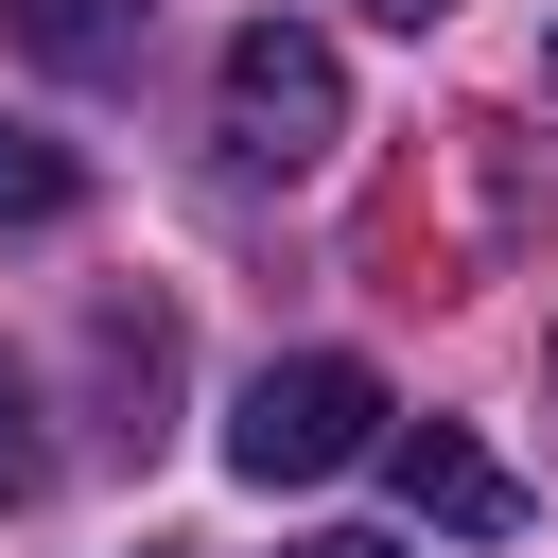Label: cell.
<instances>
[{
  "instance_id": "cell-8",
  "label": "cell",
  "mask_w": 558,
  "mask_h": 558,
  "mask_svg": "<svg viewBox=\"0 0 558 558\" xmlns=\"http://www.w3.org/2000/svg\"><path fill=\"white\" fill-rule=\"evenodd\" d=\"M296 558H418V541H296Z\"/></svg>"
},
{
  "instance_id": "cell-2",
  "label": "cell",
  "mask_w": 558,
  "mask_h": 558,
  "mask_svg": "<svg viewBox=\"0 0 558 558\" xmlns=\"http://www.w3.org/2000/svg\"><path fill=\"white\" fill-rule=\"evenodd\" d=\"M209 105H227V157H244V174H314V157L349 140V70H331L314 17H244Z\"/></svg>"
},
{
  "instance_id": "cell-7",
  "label": "cell",
  "mask_w": 558,
  "mask_h": 558,
  "mask_svg": "<svg viewBox=\"0 0 558 558\" xmlns=\"http://www.w3.org/2000/svg\"><path fill=\"white\" fill-rule=\"evenodd\" d=\"M366 17H384V35H436V17H453V0H366Z\"/></svg>"
},
{
  "instance_id": "cell-5",
  "label": "cell",
  "mask_w": 558,
  "mask_h": 558,
  "mask_svg": "<svg viewBox=\"0 0 558 558\" xmlns=\"http://www.w3.org/2000/svg\"><path fill=\"white\" fill-rule=\"evenodd\" d=\"M70 192H87V157H70V140H35V122L0 105V227H52Z\"/></svg>"
},
{
  "instance_id": "cell-6",
  "label": "cell",
  "mask_w": 558,
  "mask_h": 558,
  "mask_svg": "<svg viewBox=\"0 0 558 558\" xmlns=\"http://www.w3.org/2000/svg\"><path fill=\"white\" fill-rule=\"evenodd\" d=\"M35 488H52V436H35V384L0 366V506H35Z\"/></svg>"
},
{
  "instance_id": "cell-3",
  "label": "cell",
  "mask_w": 558,
  "mask_h": 558,
  "mask_svg": "<svg viewBox=\"0 0 558 558\" xmlns=\"http://www.w3.org/2000/svg\"><path fill=\"white\" fill-rule=\"evenodd\" d=\"M384 471H401V506H418L436 541H506V523H523V471H506L488 436H453V418H401Z\"/></svg>"
},
{
  "instance_id": "cell-9",
  "label": "cell",
  "mask_w": 558,
  "mask_h": 558,
  "mask_svg": "<svg viewBox=\"0 0 558 558\" xmlns=\"http://www.w3.org/2000/svg\"><path fill=\"white\" fill-rule=\"evenodd\" d=\"M541 87H558V52H541Z\"/></svg>"
},
{
  "instance_id": "cell-1",
  "label": "cell",
  "mask_w": 558,
  "mask_h": 558,
  "mask_svg": "<svg viewBox=\"0 0 558 558\" xmlns=\"http://www.w3.org/2000/svg\"><path fill=\"white\" fill-rule=\"evenodd\" d=\"M401 418H384V366H349V349H296V366H262L244 401H227V471L244 488H331L349 453H384Z\"/></svg>"
},
{
  "instance_id": "cell-4",
  "label": "cell",
  "mask_w": 558,
  "mask_h": 558,
  "mask_svg": "<svg viewBox=\"0 0 558 558\" xmlns=\"http://www.w3.org/2000/svg\"><path fill=\"white\" fill-rule=\"evenodd\" d=\"M140 35H157V0H0V52H35V70H70V87L140 70Z\"/></svg>"
}]
</instances>
